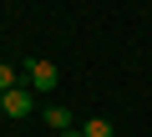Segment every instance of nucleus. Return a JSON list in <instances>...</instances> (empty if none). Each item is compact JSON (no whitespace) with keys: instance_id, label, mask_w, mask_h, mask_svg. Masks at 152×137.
Listing matches in <instances>:
<instances>
[{"instance_id":"nucleus-2","label":"nucleus","mask_w":152,"mask_h":137,"mask_svg":"<svg viewBox=\"0 0 152 137\" xmlns=\"http://www.w3.org/2000/svg\"><path fill=\"white\" fill-rule=\"evenodd\" d=\"M0 107H5V117H31V112H36V97H31L26 86H15V92L0 97Z\"/></svg>"},{"instance_id":"nucleus-4","label":"nucleus","mask_w":152,"mask_h":137,"mask_svg":"<svg viewBox=\"0 0 152 137\" xmlns=\"http://www.w3.org/2000/svg\"><path fill=\"white\" fill-rule=\"evenodd\" d=\"M15 86H20L15 66H10V61H0V97H5V92H15Z\"/></svg>"},{"instance_id":"nucleus-1","label":"nucleus","mask_w":152,"mask_h":137,"mask_svg":"<svg viewBox=\"0 0 152 137\" xmlns=\"http://www.w3.org/2000/svg\"><path fill=\"white\" fill-rule=\"evenodd\" d=\"M26 81H31L36 92H56V86H61V66L46 61V56H31V61H26Z\"/></svg>"},{"instance_id":"nucleus-7","label":"nucleus","mask_w":152,"mask_h":137,"mask_svg":"<svg viewBox=\"0 0 152 137\" xmlns=\"http://www.w3.org/2000/svg\"><path fill=\"white\" fill-rule=\"evenodd\" d=\"M0 117H5V107H0Z\"/></svg>"},{"instance_id":"nucleus-5","label":"nucleus","mask_w":152,"mask_h":137,"mask_svg":"<svg viewBox=\"0 0 152 137\" xmlns=\"http://www.w3.org/2000/svg\"><path fill=\"white\" fill-rule=\"evenodd\" d=\"M81 132L86 137H112V122L107 117H91V122H81Z\"/></svg>"},{"instance_id":"nucleus-3","label":"nucleus","mask_w":152,"mask_h":137,"mask_svg":"<svg viewBox=\"0 0 152 137\" xmlns=\"http://www.w3.org/2000/svg\"><path fill=\"white\" fill-rule=\"evenodd\" d=\"M46 122H51L56 132H71V122H76V117H71L66 107H46Z\"/></svg>"},{"instance_id":"nucleus-6","label":"nucleus","mask_w":152,"mask_h":137,"mask_svg":"<svg viewBox=\"0 0 152 137\" xmlns=\"http://www.w3.org/2000/svg\"><path fill=\"white\" fill-rule=\"evenodd\" d=\"M61 137H86V132H81V127H71V132H61Z\"/></svg>"}]
</instances>
